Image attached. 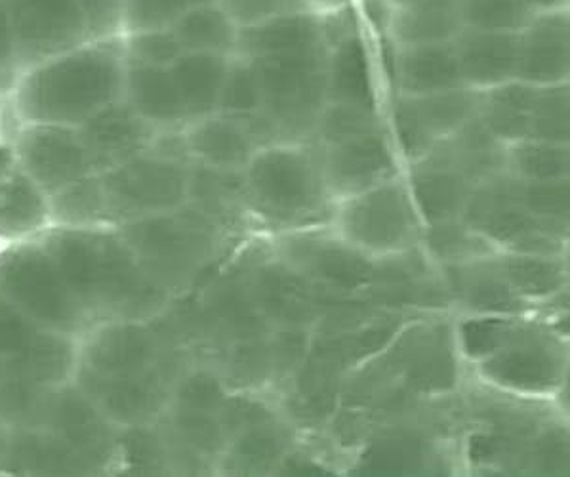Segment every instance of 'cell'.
<instances>
[{
	"mask_svg": "<svg viewBox=\"0 0 570 477\" xmlns=\"http://www.w3.org/2000/svg\"><path fill=\"white\" fill-rule=\"evenodd\" d=\"M125 75L122 37L88 40L27 69L13 87V109L23 123L79 128L122 100Z\"/></svg>",
	"mask_w": 570,
	"mask_h": 477,
	"instance_id": "1",
	"label": "cell"
},
{
	"mask_svg": "<svg viewBox=\"0 0 570 477\" xmlns=\"http://www.w3.org/2000/svg\"><path fill=\"white\" fill-rule=\"evenodd\" d=\"M243 179L250 214L281 232L332 222L336 203L312 144L258 149L243 168Z\"/></svg>",
	"mask_w": 570,
	"mask_h": 477,
	"instance_id": "2",
	"label": "cell"
},
{
	"mask_svg": "<svg viewBox=\"0 0 570 477\" xmlns=\"http://www.w3.org/2000/svg\"><path fill=\"white\" fill-rule=\"evenodd\" d=\"M325 58L326 53H307L250 61L258 77L262 106L239 123L256 149L309 144L326 106Z\"/></svg>",
	"mask_w": 570,
	"mask_h": 477,
	"instance_id": "3",
	"label": "cell"
},
{
	"mask_svg": "<svg viewBox=\"0 0 570 477\" xmlns=\"http://www.w3.org/2000/svg\"><path fill=\"white\" fill-rule=\"evenodd\" d=\"M332 226L340 237L366 256H387L406 251L422 241L424 224L405 174L334 205Z\"/></svg>",
	"mask_w": 570,
	"mask_h": 477,
	"instance_id": "4",
	"label": "cell"
},
{
	"mask_svg": "<svg viewBox=\"0 0 570 477\" xmlns=\"http://www.w3.org/2000/svg\"><path fill=\"white\" fill-rule=\"evenodd\" d=\"M468 226L505 251L559 256L569 230L534 218L523 203V182L502 173L473 187L462 213Z\"/></svg>",
	"mask_w": 570,
	"mask_h": 477,
	"instance_id": "5",
	"label": "cell"
},
{
	"mask_svg": "<svg viewBox=\"0 0 570 477\" xmlns=\"http://www.w3.org/2000/svg\"><path fill=\"white\" fill-rule=\"evenodd\" d=\"M216 222L186 205L170 213L132 220V238L151 267L157 285H186L210 256Z\"/></svg>",
	"mask_w": 570,
	"mask_h": 477,
	"instance_id": "6",
	"label": "cell"
},
{
	"mask_svg": "<svg viewBox=\"0 0 570 477\" xmlns=\"http://www.w3.org/2000/svg\"><path fill=\"white\" fill-rule=\"evenodd\" d=\"M191 163L147 149L100 174L107 211L140 220L170 213L187 203Z\"/></svg>",
	"mask_w": 570,
	"mask_h": 477,
	"instance_id": "7",
	"label": "cell"
},
{
	"mask_svg": "<svg viewBox=\"0 0 570 477\" xmlns=\"http://www.w3.org/2000/svg\"><path fill=\"white\" fill-rule=\"evenodd\" d=\"M0 7L23 74L90 40L80 0H0Z\"/></svg>",
	"mask_w": 570,
	"mask_h": 477,
	"instance_id": "8",
	"label": "cell"
},
{
	"mask_svg": "<svg viewBox=\"0 0 570 477\" xmlns=\"http://www.w3.org/2000/svg\"><path fill=\"white\" fill-rule=\"evenodd\" d=\"M275 245L277 256L317 289L363 292L371 279L374 259L350 245L334 230H286Z\"/></svg>",
	"mask_w": 570,
	"mask_h": 477,
	"instance_id": "9",
	"label": "cell"
},
{
	"mask_svg": "<svg viewBox=\"0 0 570 477\" xmlns=\"http://www.w3.org/2000/svg\"><path fill=\"white\" fill-rule=\"evenodd\" d=\"M312 146L317 153L326 192L334 203L350 199L403 173V163L387 126L328 146Z\"/></svg>",
	"mask_w": 570,
	"mask_h": 477,
	"instance_id": "10",
	"label": "cell"
},
{
	"mask_svg": "<svg viewBox=\"0 0 570 477\" xmlns=\"http://www.w3.org/2000/svg\"><path fill=\"white\" fill-rule=\"evenodd\" d=\"M12 147L16 166L48 197L96 174L79 130L73 126L26 123Z\"/></svg>",
	"mask_w": 570,
	"mask_h": 477,
	"instance_id": "11",
	"label": "cell"
},
{
	"mask_svg": "<svg viewBox=\"0 0 570 477\" xmlns=\"http://www.w3.org/2000/svg\"><path fill=\"white\" fill-rule=\"evenodd\" d=\"M567 352L561 340L529 327L523 337L479 361V374L491 384L519 393H550L564 384Z\"/></svg>",
	"mask_w": 570,
	"mask_h": 477,
	"instance_id": "12",
	"label": "cell"
},
{
	"mask_svg": "<svg viewBox=\"0 0 570 477\" xmlns=\"http://www.w3.org/2000/svg\"><path fill=\"white\" fill-rule=\"evenodd\" d=\"M363 294L379 310L444 308L452 302L443 275L435 273L416 246L372 260Z\"/></svg>",
	"mask_w": 570,
	"mask_h": 477,
	"instance_id": "13",
	"label": "cell"
},
{
	"mask_svg": "<svg viewBox=\"0 0 570 477\" xmlns=\"http://www.w3.org/2000/svg\"><path fill=\"white\" fill-rule=\"evenodd\" d=\"M245 283L272 329L317 325L315 286L279 256L254 264Z\"/></svg>",
	"mask_w": 570,
	"mask_h": 477,
	"instance_id": "14",
	"label": "cell"
},
{
	"mask_svg": "<svg viewBox=\"0 0 570 477\" xmlns=\"http://www.w3.org/2000/svg\"><path fill=\"white\" fill-rule=\"evenodd\" d=\"M401 380L414 396H439L454 390L458 364L452 352L451 329L420 325L406 329L392 342Z\"/></svg>",
	"mask_w": 570,
	"mask_h": 477,
	"instance_id": "15",
	"label": "cell"
},
{
	"mask_svg": "<svg viewBox=\"0 0 570 477\" xmlns=\"http://www.w3.org/2000/svg\"><path fill=\"white\" fill-rule=\"evenodd\" d=\"M518 80L532 87L570 82V8L532 13L518 33Z\"/></svg>",
	"mask_w": 570,
	"mask_h": 477,
	"instance_id": "16",
	"label": "cell"
},
{
	"mask_svg": "<svg viewBox=\"0 0 570 477\" xmlns=\"http://www.w3.org/2000/svg\"><path fill=\"white\" fill-rule=\"evenodd\" d=\"M325 90L326 104L384 111V88L380 82L374 47L368 35H350L328 48Z\"/></svg>",
	"mask_w": 570,
	"mask_h": 477,
	"instance_id": "17",
	"label": "cell"
},
{
	"mask_svg": "<svg viewBox=\"0 0 570 477\" xmlns=\"http://www.w3.org/2000/svg\"><path fill=\"white\" fill-rule=\"evenodd\" d=\"M77 130L96 174L107 173L147 152L157 134V128L141 119L125 100L101 109Z\"/></svg>",
	"mask_w": 570,
	"mask_h": 477,
	"instance_id": "18",
	"label": "cell"
},
{
	"mask_svg": "<svg viewBox=\"0 0 570 477\" xmlns=\"http://www.w3.org/2000/svg\"><path fill=\"white\" fill-rule=\"evenodd\" d=\"M403 174L424 226L462 218L473 184L438 146L416 163L403 166Z\"/></svg>",
	"mask_w": 570,
	"mask_h": 477,
	"instance_id": "19",
	"label": "cell"
},
{
	"mask_svg": "<svg viewBox=\"0 0 570 477\" xmlns=\"http://www.w3.org/2000/svg\"><path fill=\"white\" fill-rule=\"evenodd\" d=\"M326 52L328 47L321 16L304 10L258 26L240 27L233 58L256 61Z\"/></svg>",
	"mask_w": 570,
	"mask_h": 477,
	"instance_id": "20",
	"label": "cell"
},
{
	"mask_svg": "<svg viewBox=\"0 0 570 477\" xmlns=\"http://www.w3.org/2000/svg\"><path fill=\"white\" fill-rule=\"evenodd\" d=\"M464 87L489 90L518 79V33L462 27L452 39Z\"/></svg>",
	"mask_w": 570,
	"mask_h": 477,
	"instance_id": "21",
	"label": "cell"
},
{
	"mask_svg": "<svg viewBox=\"0 0 570 477\" xmlns=\"http://www.w3.org/2000/svg\"><path fill=\"white\" fill-rule=\"evenodd\" d=\"M443 281L452 302L462 304L471 312L521 315L529 305L505 281L497 254L462 264L443 265Z\"/></svg>",
	"mask_w": 570,
	"mask_h": 477,
	"instance_id": "22",
	"label": "cell"
},
{
	"mask_svg": "<svg viewBox=\"0 0 570 477\" xmlns=\"http://www.w3.org/2000/svg\"><path fill=\"white\" fill-rule=\"evenodd\" d=\"M184 136L191 165L243 171L258 152L245 126L226 115L214 114L189 123L184 128Z\"/></svg>",
	"mask_w": 570,
	"mask_h": 477,
	"instance_id": "23",
	"label": "cell"
},
{
	"mask_svg": "<svg viewBox=\"0 0 570 477\" xmlns=\"http://www.w3.org/2000/svg\"><path fill=\"white\" fill-rule=\"evenodd\" d=\"M464 87L451 42L399 45L393 94L425 96ZM392 94V96H393Z\"/></svg>",
	"mask_w": 570,
	"mask_h": 477,
	"instance_id": "24",
	"label": "cell"
},
{
	"mask_svg": "<svg viewBox=\"0 0 570 477\" xmlns=\"http://www.w3.org/2000/svg\"><path fill=\"white\" fill-rule=\"evenodd\" d=\"M122 100L157 130L187 126L184 106L168 67L127 64Z\"/></svg>",
	"mask_w": 570,
	"mask_h": 477,
	"instance_id": "25",
	"label": "cell"
},
{
	"mask_svg": "<svg viewBox=\"0 0 570 477\" xmlns=\"http://www.w3.org/2000/svg\"><path fill=\"white\" fill-rule=\"evenodd\" d=\"M232 58L216 53L184 52L170 69L184 106L187 125L218 114L219 94Z\"/></svg>",
	"mask_w": 570,
	"mask_h": 477,
	"instance_id": "26",
	"label": "cell"
},
{
	"mask_svg": "<svg viewBox=\"0 0 570 477\" xmlns=\"http://www.w3.org/2000/svg\"><path fill=\"white\" fill-rule=\"evenodd\" d=\"M435 146L470 179L473 187L484 179L508 173L505 144L494 138L479 117L470 120L449 138L441 139Z\"/></svg>",
	"mask_w": 570,
	"mask_h": 477,
	"instance_id": "27",
	"label": "cell"
},
{
	"mask_svg": "<svg viewBox=\"0 0 570 477\" xmlns=\"http://www.w3.org/2000/svg\"><path fill=\"white\" fill-rule=\"evenodd\" d=\"M187 203L199 208L216 224L245 218L246 214H250L243 171H219L191 165Z\"/></svg>",
	"mask_w": 570,
	"mask_h": 477,
	"instance_id": "28",
	"label": "cell"
},
{
	"mask_svg": "<svg viewBox=\"0 0 570 477\" xmlns=\"http://www.w3.org/2000/svg\"><path fill=\"white\" fill-rule=\"evenodd\" d=\"M534 94H537V87L518 79L483 90L481 106H479V120L505 146L519 139L529 138Z\"/></svg>",
	"mask_w": 570,
	"mask_h": 477,
	"instance_id": "29",
	"label": "cell"
},
{
	"mask_svg": "<svg viewBox=\"0 0 570 477\" xmlns=\"http://www.w3.org/2000/svg\"><path fill=\"white\" fill-rule=\"evenodd\" d=\"M405 98L414 119L433 146L449 138L470 120L478 119L481 106V93L468 87Z\"/></svg>",
	"mask_w": 570,
	"mask_h": 477,
	"instance_id": "30",
	"label": "cell"
},
{
	"mask_svg": "<svg viewBox=\"0 0 570 477\" xmlns=\"http://www.w3.org/2000/svg\"><path fill=\"white\" fill-rule=\"evenodd\" d=\"M181 52L216 53L233 58L239 27L216 0L193 8L170 29Z\"/></svg>",
	"mask_w": 570,
	"mask_h": 477,
	"instance_id": "31",
	"label": "cell"
},
{
	"mask_svg": "<svg viewBox=\"0 0 570 477\" xmlns=\"http://www.w3.org/2000/svg\"><path fill=\"white\" fill-rule=\"evenodd\" d=\"M497 259L505 281L523 300L551 299L567 289V265L559 256L508 252Z\"/></svg>",
	"mask_w": 570,
	"mask_h": 477,
	"instance_id": "32",
	"label": "cell"
},
{
	"mask_svg": "<svg viewBox=\"0 0 570 477\" xmlns=\"http://www.w3.org/2000/svg\"><path fill=\"white\" fill-rule=\"evenodd\" d=\"M291 451V436L279 418L272 422L253 426L237 434L233 445L232 460L240 474H267L277 471L286 452Z\"/></svg>",
	"mask_w": 570,
	"mask_h": 477,
	"instance_id": "33",
	"label": "cell"
},
{
	"mask_svg": "<svg viewBox=\"0 0 570 477\" xmlns=\"http://www.w3.org/2000/svg\"><path fill=\"white\" fill-rule=\"evenodd\" d=\"M460 2L438 7L401 8L393 16L390 37L399 45H430L451 42L460 29Z\"/></svg>",
	"mask_w": 570,
	"mask_h": 477,
	"instance_id": "34",
	"label": "cell"
},
{
	"mask_svg": "<svg viewBox=\"0 0 570 477\" xmlns=\"http://www.w3.org/2000/svg\"><path fill=\"white\" fill-rule=\"evenodd\" d=\"M505 166L521 182L570 178V146L523 138L505 146Z\"/></svg>",
	"mask_w": 570,
	"mask_h": 477,
	"instance_id": "35",
	"label": "cell"
},
{
	"mask_svg": "<svg viewBox=\"0 0 570 477\" xmlns=\"http://www.w3.org/2000/svg\"><path fill=\"white\" fill-rule=\"evenodd\" d=\"M50 197L33 179L16 166L0 179V227L4 232H26L47 218Z\"/></svg>",
	"mask_w": 570,
	"mask_h": 477,
	"instance_id": "36",
	"label": "cell"
},
{
	"mask_svg": "<svg viewBox=\"0 0 570 477\" xmlns=\"http://www.w3.org/2000/svg\"><path fill=\"white\" fill-rule=\"evenodd\" d=\"M422 241L428 245L431 259L443 265L462 264L497 254V245L468 226L462 218L424 226Z\"/></svg>",
	"mask_w": 570,
	"mask_h": 477,
	"instance_id": "37",
	"label": "cell"
},
{
	"mask_svg": "<svg viewBox=\"0 0 570 477\" xmlns=\"http://www.w3.org/2000/svg\"><path fill=\"white\" fill-rule=\"evenodd\" d=\"M430 441L424 431L414 430V426H395L372 445V471H416L422 470V463L428 458Z\"/></svg>",
	"mask_w": 570,
	"mask_h": 477,
	"instance_id": "38",
	"label": "cell"
},
{
	"mask_svg": "<svg viewBox=\"0 0 570 477\" xmlns=\"http://www.w3.org/2000/svg\"><path fill=\"white\" fill-rule=\"evenodd\" d=\"M384 111H372L363 107L326 104L318 115L309 144L328 146L342 139L355 138L363 134L376 133L385 128Z\"/></svg>",
	"mask_w": 570,
	"mask_h": 477,
	"instance_id": "39",
	"label": "cell"
},
{
	"mask_svg": "<svg viewBox=\"0 0 570 477\" xmlns=\"http://www.w3.org/2000/svg\"><path fill=\"white\" fill-rule=\"evenodd\" d=\"M529 138L570 146V82L537 87Z\"/></svg>",
	"mask_w": 570,
	"mask_h": 477,
	"instance_id": "40",
	"label": "cell"
},
{
	"mask_svg": "<svg viewBox=\"0 0 570 477\" xmlns=\"http://www.w3.org/2000/svg\"><path fill=\"white\" fill-rule=\"evenodd\" d=\"M529 327L518 319L481 318L468 319L460 325V342L465 356L475 361H483L492 353L504 350L529 331Z\"/></svg>",
	"mask_w": 570,
	"mask_h": 477,
	"instance_id": "41",
	"label": "cell"
},
{
	"mask_svg": "<svg viewBox=\"0 0 570 477\" xmlns=\"http://www.w3.org/2000/svg\"><path fill=\"white\" fill-rule=\"evenodd\" d=\"M532 13L523 0H460L462 26L519 33Z\"/></svg>",
	"mask_w": 570,
	"mask_h": 477,
	"instance_id": "42",
	"label": "cell"
},
{
	"mask_svg": "<svg viewBox=\"0 0 570 477\" xmlns=\"http://www.w3.org/2000/svg\"><path fill=\"white\" fill-rule=\"evenodd\" d=\"M259 106L262 94L253 64L232 58L219 94L218 114L239 120L259 111Z\"/></svg>",
	"mask_w": 570,
	"mask_h": 477,
	"instance_id": "43",
	"label": "cell"
},
{
	"mask_svg": "<svg viewBox=\"0 0 570 477\" xmlns=\"http://www.w3.org/2000/svg\"><path fill=\"white\" fill-rule=\"evenodd\" d=\"M213 0H125L122 35L173 29L189 10Z\"/></svg>",
	"mask_w": 570,
	"mask_h": 477,
	"instance_id": "44",
	"label": "cell"
},
{
	"mask_svg": "<svg viewBox=\"0 0 570 477\" xmlns=\"http://www.w3.org/2000/svg\"><path fill=\"white\" fill-rule=\"evenodd\" d=\"M227 380L237 390H254L273 382L267 334L237 342L227 361Z\"/></svg>",
	"mask_w": 570,
	"mask_h": 477,
	"instance_id": "45",
	"label": "cell"
},
{
	"mask_svg": "<svg viewBox=\"0 0 570 477\" xmlns=\"http://www.w3.org/2000/svg\"><path fill=\"white\" fill-rule=\"evenodd\" d=\"M312 329L277 327L267 332V345L272 358L273 382L285 384L296 377L312 348Z\"/></svg>",
	"mask_w": 570,
	"mask_h": 477,
	"instance_id": "46",
	"label": "cell"
},
{
	"mask_svg": "<svg viewBox=\"0 0 570 477\" xmlns=\"http://www.w3.org/2000/svg\"><path fill=\"white\" fill-rule=\"evenodd\" d=\"M523 203L534 218L550 226L570 227V178L523 182Z\"/></svg>",
	"mask_w": 570,
	"mask_h": 477,
	"instance_id": "47",
	"label": "cell"
},
{
	"mask_svg": "<svg viewBox=\"0 0 570 477\" xmlns=\"http://www.w3.org/2000/svg\"><path fill=\"white\" fill-rule=\"evenodd\" d=\"M122 52L128 66L170 67L181 56L170 29L122 35Z\"/></svg>",
	"mask_w": 570,
	"mask_h": 477,
	"instance_id": "48",
	"label": "cell"
},
{
	"mask_svg": "<svg viewBox=\"0 0 570 477\" xmlns=\"http://www.w3.org/2000/svg\"><path fill=\"white\" fill-rule=\"evenodd\" d=\"M216 2L224 8V12L239 29L305 10L302 0H216Z\"/></svg>",
	"mask_w": 570,
	"mask_h": 477,
	"instance_id": "49",
	"label": "cell"
},
{
	"mask_svg": "<svg viewBox=\"0 0 570 477\" xmlns=\"http://www.w3.org/2000/svg\"><path fill=\"white\" fill-rule=\"evenodd\" d=\"M569 436L567 430L544 431L527 447L524 458L531 463L532 471L538 474H567L569 471Z\"/></svg>",
	"mask_w": 570,
	"mask_h": 477,
	"instance_id": "50",
	"label": "cell"
},
{
	"mask_svg": "<svg viewBox=\"0 0 570 477\" xmlns=\"http://www.w3.org/2000/svg\"><path fill=\"white\" fill-rule=\"evenodd\" d=\"M275 418H277L275 412L266 405L250 398H237L227 401L219 426H222V430L237 436L240 431L248 430L253 426L264 425V422H272Z\"/></svg>",
	"mask_w": 570,
	"mask_h": 477,
	"instance_id": "51",
	"label": "cell"
},
{
	"mask_svg": "<svg viewBox=\"0 0 570 477\" xmlns=\"http://www.w3.org/2000/svg\"><path fill=\"white\" fill-rule=\"evenodd\" d=\"M222 399L224 398H222L218 380L205 374L187 380L179 393V403L186 411L206 412V415L218 409Z\"/></svg>",
	"mask_w": 570,
	"mask_h": 477,
	"instance_id": "52",
	"label": "cell"
},
{
	"mask_svg": "<svg viewBox=\"0 0 570 477\" xmlns=\"http://www.w3.org/2000/svg\"><path fill=\"white\" fill-rule=\"evenodd\" d=\"M355 8L361 26L371 39L390 35L395 16L392 0H355Z\"/></svg>",
	"mask_w": 570,
	"mask_h": 477,
	"instance_id": "53",
	"label": "cell"
},
{
	"mask_svg": "<svg viewBox=\"0 0 570 477\" xmlns=\"http://www.w3.org/2000/svg\"><path fill=\"white\" fill-rule=\"evenodd\" d=\"M21 67L13 45L12 33L8 27L7 16L0 7V96L12 94L16 82L20 80Z\"/></svg>",
	"mask_w": 570,
	"mask_h": 477,
	"instance_id": "54",
	"label": "cell"
},
{
	"mask_svg": "<svg viewBox=\"0 0 570 477\" xmlns=\"http://www.w3.org/2000/svg\"><path fill=\"white\" fill-rule=\"evenodd\" d=\"M277 471L285 474V476H323V474H328V470H325L323 466L313 463L312 458L291 451L286 452V457L283 458Z\"/></svg>",
	"mask_w": 570,
	"mask_h": 477,
	"instance_id": "55",
	"label": "cell"
},
{
	"mask_svg": "<svg viewBox=\"0 0 570 477\" xmlns=\"http://www.w3.org/2000/svg\"><path fill=\"white\" fill-rule=\"evenodd\" d=\"M305 10L313 13L332 12L338 8L350 7L355 0H302Z\"/></svg>",
	"mask_w": 570,
	"mask_h": 477,
	"instance_id": "56",
	"label": "cell"
},
{
	"mask_svg": "<svg viewBox=\"0 0 570 477\" xmlns=\"http://www.w3.org/2000/svg\"><path fill=\"white\" fill-rule=\"evenodd\" d=\"M523 2L531 13L556 12V10H569L570 8V0H523Z\"/></svg>",
	"mask_w": 570,
	"mask_h": 477,
	"instance_id": "57",
	"label": "cell"
},
{
	"mask_svg": "<svg viewBox=\"0 0 570 477\" xmlns=\"http://www.w3.org/2000/svg\"><path fill=\"white\" fill-rule=\"evenodd\" d=\"M460 0H392L393 8H419V7H438V4H458Z\"/></svg>",
	"mask_w": 570,
	"mask_h": 477,
	"instance_id": "58",
	"label": "cell"
},
{
	"mask_svg": "<svg viewBox=\"0 0 570 477\" xmlns=\"http://www.w3.org/2000/svg\"><path fill=\"white\" fill-rule=\"evenodd\" d=\"M16 168V157H13L12 146H0V179Z\"/></svg>",
	"mask_w": 570,
	"mask_h": 477,
	"instance_id": "59",
	"label": "cell"
}]
</instances>
